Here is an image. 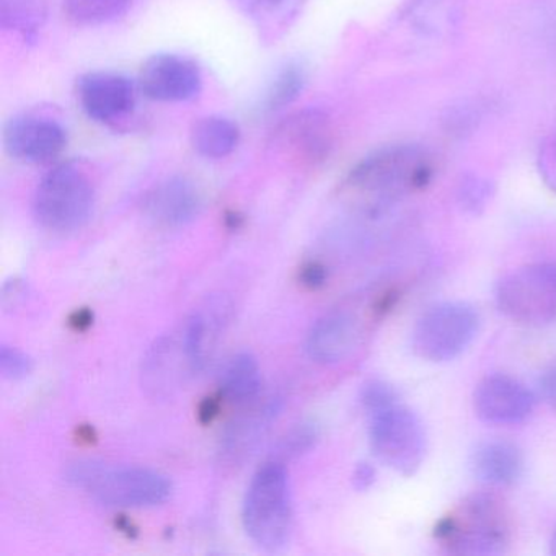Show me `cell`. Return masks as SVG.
Listing matches in <instances>:
<instances>
[{
  "mask_svg": "<svg viewBox=\"0 0 556 556\" xmlns=\"http://www.w3.org/2000/svg\"><path fill=\"white\" fill-rule=\"evenodd\" d=\"M434 177L432 155L421 146L393 144L361 159L344 178L348 204L377 217L413 193L425 190Z\"/></svg>",
  "mask_w": 556,
  "mask_h": 556,
  "instance_id": "1",
  "label": "cell"
},
{
  "mask_svg": "<svg viewBox=\"0 0 556 556\" xmlns=\"http://www.w3.org/2000/svg\"><path fill=\"white\" fill-rule=\"evenodd\" d=\"M435 539L451 555L490 556L506 553L513 540L507 504L494 491L468 494L438 523Z\"/></svg>",
  "mask_w": 556,
  "mask_h": 556,
  "instance_id": "2",
  "label": "cell"
},
{
  "mask_svg": "<svg viewBox=\"0 0 556 556\" xmlns=\"http://www.w3.org/2000/svg\"><path fill=\"white\" fill-rule=\"evenodd\" d=\"M66 480L97 503L110 507L159 506L170 497L172 483L161 471L144 467H113L103 462H76Z\"/></svg>",
  "mask_w": 556,
  "mask_h": 556,
  "instance_id": "3",
  "label": "cell"
},
{
  "mask_svg": "<svg viewBox=\"0 0 556 556\" xmlns=\"http://www.w3.org/2000/svg\"><path fill=\"white\" fill-rule=\"evenodd\" d=\"M242 520L247 535L265 552H279L288 545L294 510L282 462H268L253 475L243 500Z\"/></svg>",
  "mask_w": 556,
  "mask_h": 556,
  "instance_id": "4",
  "label": "cell"
},
{
  "mask_svg": "<svg viewBox=\"0 0 556 556\" xmlns=\"http://www.w3.org/2000/svg\"><path fill=\"white\" fill-rule=\"evenodd\" d=\"M96 187L76 162L54 165L43 175L34 197L37 223L53 232H73L89 223Z\"/></svg>",
  "mask_w": 556,
  "mask_h": 556,
  "instance_id": "5",
  "label": "cell"
},
{
  "mask_svg": "<svg viewBox=\"0 0 556 556\" xmlns=\"http://www.w3.org/2000/svg\"><path fill=\"white\" fill-rule=\"evenodd\" d=\"M480 315L467 302H442L426 311L412 331V350L429 363H448L477 338Z\"/></svg>",
  "mask_w": 556,
  "mask_h": 556,
  "instance_id": "6",
  "label": "cell"
},
{
  "mask_svg": "<svg viewBox=\"0 0 556 556\" xmlns=\"http://www.w3.org/2000/svg\"><path fill=\"white\" fill-rule=\"evenodd\" d=\"M370 448L380 464L403 477L421 468L428 451V435L419 416L396 405L369 415Z\"/></svg>",
  "mask_w": 556,
  "mask_h": 556,
  "instance_id": "7",
  "label": "cell"
},
{
  "mask_svg": "<svg viewBox=\"0 0 556 556\" xmlns=\"http://www.w3.org/2000/svg\"><path fill=\"white\" fill-rule=\"evenodd\" d=\"M496 305L510 320L529 327L556 321V263H533L497 282Z\"/></svg>",
  "mask_w": 556,
  "mask_h": 556,
  "instance_id": "8",
  "label": "cell"
},
{
  "mask_svg": "<svg viewBox=\"0 0 556 556\" xmlns=\"http://www.w3.org/2000/svg\"><path fill=\"white\" fill-rule=\"evenodd\" d=\"M66 146L67 129L53 116L24 113L5 125V151L24 164H50L63 154Z\"/></svg>",
  "mask_w": 556,
  "mask_h": 556,
  "instance_id": "9",
  "label": "cell"
},
{
  "mask_svg": "<svg viewBox=\"0 0 556 556\" xmlns=\"http://www.w3.org/2000/svg\"><path fill=\"white\" fill-rule=\"evenodd\" d=\"M138 87L154 102H191L203 90V74L190 58L159 53L142 64Z\"/></svg>",
  "mask_w": 556,
  "mask_h": 556,
  "instance_id": "10",
  "label": "cell"
},
{
  "mask_svg": "<svg viewBox=\"0 0 556 556\" xmlns=\"http://www.w3.org/2000/svg\"><path fill=\"white\" fill-rule=\"evenodd\" d=\"M138 89L123 74L89 73L77 84V99L84 113L100 125L115 126L132 115L138 102Z\"/></svg>",
  "mask_w": 556,
  "mask_h": 556,
  "instance_id": "11",
  "label": "cell"
},
{
  "mask_svg": "<svg viewBox=\"0 0 556 556\" xmlns=\"http://www.w3.org/2000/svg\"><path fill=\"white\" fill-rule=\"evenodd\" d=\"M535 402L533 392L504 374L484 377L473 392L475 415L486 425H519L532 415Z\"/></svg>",
  "mask_w": 556,
  "mask_h": 556,
  "instance_id": "12",
  "label": "cell"
},
{
  "mask_svg": "<svg viewBox=\"0 0 556 556\" xmlns=\"http://www.w3.org/2000/svg\"><path fill=\"white\" fill-rule=\"evenodd\" d=\"M203 207L200 188L190 178L175 175L149 191L146 214L159 226L184 227L193 223Z\"/></svg>",
  "mask_w": 556,
  "mask_h": 556,
  "instance_id": "13",
  "label": "cell"
},
{
  "mask_svg": "<svg viewBox=\"0 0 556 556\" xmlns=\"http://www.w3.org/2000/svg\"><path fill=\"white\" fill-rule=\"evenodd\" d=\"M361 327L351 312L334 311L325 314L312 325L307 334L308 357L318 364H338L351 356L357 348Z\"/></svg>",
  "mask_w": 556,
  "mask_h": 556,
  "instance_id": "14",
  "label": "cell"
},
{
  "mask_svg": "<svg viewBox=\"0 0 556 556\" xmlns=\"http://www.w3.org/2000/svg\"><path fill=\"white\" fill-rule=\"evenodd\" d=\"M282 146L304 155L307 161H325L333 149L330 119L318 110H307L289 118L281 128Z\"/></svg>",
  "mask_w": 556,
  "mask_h": 556,
  "instance_id": "15",
  "label": "cell"
},
{
  "mask_svg": "<svg viewBox=\"0 0 556 556\" xmlns=\"http://www.w3.org/2000/svg\"><path fill=\"white\" fill-rule=\"evenodd\" d=\"M470 468L483 483L509 486L522 477L523 455L513 442L484 441L471 452Z\"/></svg>",
  "mask_w": 556,
  "mask_h": 556,
  "instance_id": "16",
  "label": "cell"
},
{
  "mask_svg": "<svg viewBox=\"0 0 556 556\" xmlns=\"http://www.w3.org/2000/svg\"><path fill=\"white\" fill-rule=\"evenodd\" d=\"M184 372L197 374L185 353L181 337H164L155 341L146 357L144 370H142L146 387L155 395L172 392L187 376Z\"/></svg>",
  "mask_w": 556,
  "mask_h": 556,
  "instance_id": "17",
  "label": "cell"
},
{
  "mask_svg": "<svg viewBox=\"0 0 556 556\" xmlns=\"http://www.w3.org/2000/svg\"><path fill=\"white\" fill-rule=\"evenodd\" d=\"M239 144V125L227 116H204L191 128V146L194 152L210 161L229 157Z\"/></svg>",
  "mask_w": 556,
  "mask_h": 556,
  "instance_id": "18",
  "label": "cell"
},
{
  "mask_svg": "<svg viewBox=\"0 0 556 556\" xmlns=\"http://www.w3.org/2000/svg\"><path fill=\"white\" fill-rule=\"evenodd\" d=\"M464 5L465 0H415L406 21L422 37H444L457 28Z\"/></svg>",
  "mask_w": 556,
  "mask_h": 556,
  "instance_id": "19",
  "label": "cell"
},
{
  "mask_svg": "<svg viewBox=\"0 0 556 556\" xmlns=\"http://www.w3.org/2000/svg\"><path fill=\"white\" fill-rule=\"evenodd\" d=\"M220 395L233 405L255 402L262 392L258 361L250 353H239L226 364L219 379Z\"/></svg>",
  "mask_w": 556,
  "mask_h": 556,
  "instance_id": "20",
  "label": "cell"
},
{
  "mask_svg": "<svg viewBox=\"0 0 556 556\" xmlns=\"http://www.w3.org/2000/svg\"><path fill=\"white\" fill-rule=\"evenodd\" d=\"M48 21V0H0V27L35 43Z\"/></svg>",
  "mask_w": 556,
  "mask_h": 556,
  "instance_id": "21",
  "label": "cell"
},
{
  "mask_svg": "<svg viewBox=\"0 0 556 556\" xmlns=\"http://www.w3.org/2000/svg\"><path fill=\"white\" fill-rule=\"evenodd\" d=\"M307 66L304 61L289 60L278 67L266 87L262 100L263 112L278 113L298 102L307 87Z\"/></svg>",
  "mask_w": 556,
  "mask_h": 556,
  "instance_id": "22",
  "label": "cell"
},
{
  "mask_svg": "<svg viewBox=\"0 0 556 556\" xmlns=\"http://www.w3.org/2000/svg\"><path fill=\"white\" fill-rule=\"evenodd\" d=\"M237 5L255 22L260 30L276 35L292 24L301 8V0H237Z\"/></svg>",
  "mask_w": 556,
  "mask_h": 556,
  "instance_id": "23",
  "label": "cell"
},
{
  "mask_svg": "<svg viewBox=\"0 0 556 556\" xmlns=\"http://www.w3.org/2000/svg\"><path fill=\"white\" fill-rule=\"evenodd\" d=\"M132 0H64L67 17L83 27H102L126 14Z\"/></svg>",
  "mask_w": 556,
  "mask_h": 556,
  "instance_id": "24",
  "label": "cell"
},
{
  "mask_svg": "<svg viewBox=\"0 0 556 556\" xmlns=\"http://www.w3.org/2000/svg\"><path fill=\"white\" fill-rule=\"evenodd\" d=\"M278 413V400L268 403L263 408L253 409L249 416L230 426L226 435V452L230 455L245 454L247 448L252 447L253 442L260 438L263 429L273 421Z\"/></svg>",
  "mask_w": 556,
  "mask_h": 556,
  "instance_id": "25",
  "label": "cell"
},
{
  "mask_svg": "<svg viewBox=\"0 0 556 556\" xmlns=\"http://www.w3.org/2000/svg\"><path fill=\"white\" fill-rule=\"evenodd\" d=\"M493 197V184L480 175H465L457 188L458 206L470 216H480L484 213Z\"/></svg>",
  "mask_w": 556,
  "mask_h": 556,
  "instance_id": "26",
  "label": "cell"
},
{
  "mask_svg": "<svg viewBox=\"0 0 556 556\" xmlns=\"http://www.w3.org/2000/svg\"><path fill=\"white\" fill-rule=\"evenodd\" d=\"M185 353L193 366L194 372H200L206 363L207 317L201 312H194L185 321L180 331Z\"/></svg>",
  "mask_w": 556,
  "mask_h": 556,
  "instance_id": "27",
  "label": "cell"
},
{
  "mask_svg": "<svg viewBox=\"0 0 556 556\" xmlns=\"http://www.w3.org/2000/svg\"><path fill=\"white\" fill-rule=\"evenodd\" d=\"M318 439V428L314 422H305L292 429L281 442H279L276 454L285 460V458L298 457L304 452L311 451ZM281 460V462H282Z\"/></svg>",
  "mask_w": 556,
  "mask_h": 556,
  "instance_id": "28",
  "label": "cell"
},
{
  "mask_svg": "<svg viewBox=\"0 0 556 556\" xmlns=\"http://www.w3.org/2000/svg\"><path fill=\"white\" fill-rule=\"evenodd\" d=\"M359 399L367 415H370V413L380 412V409L396 405L399 403V393L390 383L376 379L364 383L363 389H361Z\"/></svg>",
  "mask_w": 556,
  "mask_h": 556,
  "instance_id": "29",
  "label": "cell"
},
{
  "mask_svg": "<svg viewBox=\"0 0 556 556\" xmlns=\"http://www.w3.org/2000/svg\"><path fill=\"white\" fill-rule=\"evenodd\" d=\"M34 369V359L27 353L8 344L0 346V372L5 379H27Z\"/></svg>",
  "mask_w": 556,
  "mask_h": 556,
  "instance_id": "30",
  "label": "cell"
},
{
  "mask_svg": "<svg viewBox=\"0 0 556 556\" xmlns=\"http://www.w3.org/2000/svg\"><path fill=\"white\" fill-rule=\"evenodd\" d=\"M377 480L376 467L369 462H359L351 475V483L356 491H367Z\"/></svg>",
  "mask_w": 556,
  "mask_h": 556,
  "instance_id": "31",
  "label": "cell"
},
{
  "mask_svg": "<svg viewBox=\"0 0 556 556\" xmlns=\"http://www.w3.org/2000/svg\"><path fill=\"white\" fill-rule=\"evenodd\" d=\"M539 393L545 403L556 409V357L539 380Z\"/></svg>",
  "mask_w": 556,
  "mask_h": 556,
  "instance_id": "32",
  "label": "cell"
},
{
  "mask_svg": "<svg viewBox=\"0 0 556 556\" xmlns=\"http://www.w3.org/2000/svg\"><path fill=\"white\" fill-rule=\"evenodd\" d=\"M328 271L320 263H311V265L304 266L301 273V281L305 288L318 289L327 282Z\"/></svg>",
  "mask_w": 556,
  "mask_h": 556,
  "instance_id": "33",
  "label": "cell"
},
{
  "mask_svg": "<svg viewBox=\"0 0 556 556\" xmlns=\"http://www.w3.org/2000/svg\"><path fill=\"white\" fill-rule=\"evenodd\" d=\"M552 157H549L548 164H546V174H548V180L552 181L553 187L556 188V139L555 146H553Z\"/></svg>",
  "mask_w": 556,
  "mask_h": 556,
  "instance_id": "34",
  "label": "cell"
},
{
  "mask_svg": "<svg viewBox=\"0 0 556 556\" xmlns=\"http://www.w3.org/2000/svg\"><path fill=\"white\" fill-rule=\"evenodd\" d=\"M549 552L556 555V530L553 532L552 540H549Z\"/></svg>",
  "mask_w": 556,
  "mask_h": 556,
  "instance_id": "35",
  "label": "cell"
}]
</instances>
